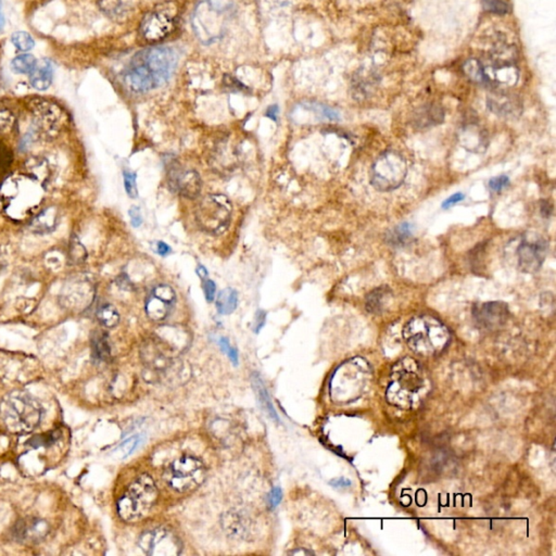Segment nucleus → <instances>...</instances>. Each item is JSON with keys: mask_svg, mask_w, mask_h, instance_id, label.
Segmentation results:
<instances>
[{"mask_svg": "<svg viewBox=\"0 0 556 556\" xmlns=\"http://www.w3.org/2000/svg\"><path fill=\"white\" fill-rule=\"evenodd\" d=\"M179 57L170 46L154 45L137 52L123 74L125 86L134 92H147L167 84L175 72Z\"/></svg>", "mask_w": 556, "mask_h": 556, "instance_id": "nucleus-1", "label": "nucleus"}, {"mask_svg": "<svg viewBox=\"0 0 556 556\" xmlns=\"http://www.w3.org/2000/svg\"><path fill=\"white\" fill-rule=\"evenodd\" d=\"M428 385L430 382L426 380L418 363L404 359L393 368V380L388 388V399L403 409L415 407L427 395Z\"/></svg>", "mask_w": 556, "mask_h": 556, "instance_id": "nucleus-2", "label": "nucleus"}, {"mask_svg": "<svg viewBox=\"0 0 556 556\" xmlns=\"http://www.w3.org/2000/svg\"><path fill=\"white\" fill-rule=\"evenodd\" d=\"M407 345L415 353L434 355L441 352L450 343L448 328L430 316H415L403 330Z\"/></svg>", "mask_w": 556, "mask_h": 556, "instance_id": "nucleus-3", "label": "nucleus"}, {"mask_svg": "<svg viewBox=\"0 0 556 556\" xmlns=\"http://www.w3.org/2000/svg\"><path fill=\"white\" fill-rule=\"evenodd\" d=\"M0 417L11 432H31L40 424L42 405L30 393L13 391L0 403Z\"/></svg>", "mask_w": 556, "mask_h": 556, "instance_id": "nucleus-4", "label": "nucleus"}, {"mask_svg": "<svg viewBox=\"0 0 556 556\" xmlns=\"http://www.w3.org/2000/svg\"><path fill=\"white\" fill-rule=\"evenodd\" d=\"M0 197L6 212L15 219H22L40 206L42 189L32 179L13 177L3 184Z\"/></svg>", "mask_w": 556, "mask_h": 556, "instance_id": "nucleus-5", "label": "nucleus"}, {"mask_svg": "<svg viewBox=\"0 0 556 556\" xmlns=\"http://www.w3.org/2000/svg\"><path fill=\"white\" fill-rule=\"evenodd\" d=\"M159 492L152 477L144 474L129 484L117 502V513L125 521H137L146 516L152 509Z\"/></svg>", "mask_w": 556, "mask_h": 556, "instance_id": "nucleus-6", "label": "nucleus"}, {"mask_svg": "<svg viewBox=\"0 0 556 556\" xmlns=\"http://www.w3.org/2000/svg\"><path fill=\"white\" fill-rule=\"evenodd\" d=\"M231 3L223 5L218 0H204L199 3L193 17L197 36L204 42H212L221 38Z\"/></svg>", "mask_w": 556, "mask_h": 556, "instance_id": "nucleus-7", "label": "nucleus"}, {"mask_svg": "<svg viewBox=\"0 0 556 556\" xmlns=\"http://www.w3.org/2000/svg\"><path fill=\"white\" fill-rule=\"evenodd\" d=\"M231 212L233 206L227 197L224 195H208L197 208V223L206 233L220 235L229 227Z\"/></svg>", "mask_w": 556, "mask_h": 556, "instance_id": "nucleus-8", "label": "nucleus"}, {"mask_svg": "<svg viewBox=\"0 0 556 556\" xmlns=\"http://www.w3.org/2000/svg\"><path fill=\"white\" fill-rule=\"evenodd\" d=\"M206 469L200 459L194 457H179L171 463L164 473V480L177 492H188L204 482Z\"/></svg>", "mask_w": 556, "mask_h": 556, "instance_id": "nucleus-9", "label": "nucleus"}, {"mask_svg": "<svg viewBox=\"0 0 556 556\" xmlns=\"http://www.w3.org/2000/svg\"><path fill=\"white\" fill-rule=\"evenodd\" d=\"M407 173L404 158L395 152H385L373 164L370 183L377 190H393L402 185Z\"/></svg>", "mask_w": 556, "mask_h": 556, "instance_id": "nucleus-10", "label": "nucleus"}, {"mask_svg": "<svg viewBox=\"0 0 556 556\" xmlns=\"http://www.w3.org/2000/svg\"><path fill=\"white\" fill-rule=\"evenodd\" d=\"M139 548L149 556H177L181 554V542L170 529H149L139 537Z\"/></svg>", "mask_w": 556, "mask_h": 556, "instance_id": "nucleus-11", "label": "nucleus"}, {"mask_svg": "<svg viewBox=\"0 0 556 556\" xmlns=\"http://www.w3.org/2000/svg\"><path fill=\"white\" fill-rule=\"evenodd\" d=\"M548 254V243L543 237L529 234L521 239L517 248V264L519 270L534 274L541 268Z\"/></svg>", "mask_w": 556, "mask_h": 556, "instance_id": "nucleus-12", "label": "nucleus"}, {"mask_svg": "<svg viewBox=\"0 0 556 556\" xmlns=\"http://www.w3.org/2000/svg\"><path fill=\"white\" fill-rule=\"evenodd\" d=\"M175 25V19L167 11H150L139 24V35L145 42L154 45L169 38L177 28Z\"/></svg>", "mask_w": 556, "mask_h": 556, "instance_id": "nucleus-13", "label": "nucleus"}, {"mask_svg": "<svg viewBox=\"0 0 556 556\" xmlns=\"http://www.w3.org/2000/svg\"><path fill=\"white\" fill-rule=\"evenodd\" d=\"M175 302L177 293L171 286H156L147 298L145 306L147 316L154 322H162L170 316Z\"/></svg>", "mask_w": 556, "mask_h": 556, "instance_id": "nucleus-14", "label": "nucleus"}, {"mask_svg": "<svg viewBox=\"0 0 556 556\" xmlns=\"http://www.w3.org/2000/svg\"><path fill=\"white\" fill-rule=\"evenodd\" d=\"M170 187L187 199H195L202 189V177L195 170H181L170 174Z\"/></svg>", "mask_w": 556, "mask_h": 556, "instance_id": "nucleus-15", "label": "nucleus"}, {"mask_svg": "<svg viewBox=\"0 0 556 556\" xmlns=\"http://www.w3.org/2000/svg\"><path fill=\"white\" fill-rule=\"evenodd\" d=\"M48 532H49V525L47 524V521L35 517L21 519L13 529V538L23 543L40 541L47 536Z\"/></svg>", "mask_w": 556, "mask_h": 556, "instance_id": "nucleus-16", "label": "nucleus"}, {"mask_svg": "<svg viewBox=\"0 0 556 556\" xmlns=\"http://www.w3.org/2000/svg\"><path fill=\"white\" fill-rule=\"evenodd\" d=\"M509 316L505 303L488 302L477 306L474 310V318L477 324L486 329H493L503 325Z\"/></svg>", "mask_w": 556, "mask_h": 556, "instance_id": "nucleus-17", "label": "nucleus"}, {"mask_svg": "<svg viewBox=\"0 0 556 556\" xmlns=\"http://www.w3.org/2000/svg\"><path fill=\"white\" fill-rule=\"evenodd\" d=\"M445 120V111L438 104H425L418 108L413 115V125L416 129H430L441 124Z\"/></svg>", "mask_w": 556, "mask_h": 556, "instance_id": "nucleus-18", "label": "nucleus"}, {"mask_svg": "<svg viewBox=\"0 0 556 556\" xmlns=\"http://www.w3.org/2000/svg\"><path fill=\"white\" fill-rule=\"evenodd\" d=\"M486 104L493 113L501 117H517L521 111V102L507 95H492L486 100Z\"/></svg>", "mask_w": 556, "mask_h": 556, "instance_id": "nucleus-19", "label": "nucleus"}, {"mask_svg": "<svg viewBox=\"0 0 556 556\" xmlns=\"http://www.w3.org/2000/svg\"><path fill=\"white\" fill-rule=\"evenodd\" d=\"M391 295L393 293L387 287L374 289L365 299V308L372 314H382L389 306Z\"/></svg>", "mask_w": 556, "mask_h": 556, "instance_id": "nucleus-20", "label": "nucleus"}, {"mask_svg": "<svg viewBox=\"0 0 556 556\" xmlns=\"http://www.w3.org/2000/svg\"><path fill=\"white\" fill-rule=\"evenodd\" d=\"M30 75L31 86L40 92H44L51 86L54 69L50 63H46L42 67H36Z\"/></svg>", "mask_w": 556, "mask_h": 556, "instance_id": "nucleus-21", "label": "nucleus"}, {"mask_svg": "<svg viewBox=\"0 0 556 556\" xmlns=\"http://www.w3.org/2000/svg\"><path fill=\"white\" fill-rule=\"evenodd\" d=\"M216 310L220 314L229 316L236 310L238 304V293L235 289L225 288L220 291L215 301Z\"/></svg>", "mask_w": 556, "mask_h": 556, "instance_id": "nucleus-22", "label": "nucleus"}, {"mask_svg": "<svg viewBox=\"0 0 556 556\" xmlns=\"http://www.w3.org/2000/svg\"><path fill=\"white\" fill-rule=\"evenodd\" d=\"M413 237V226L410 223H402L388 231L386 241L390 246L403 247L409 243Z\"/></svg>", "mask_w": 556, "mask_h": 556, "instance_id": "nucleus-23", "label": "nucleus"}, {"mask_svg": "<svg viewBox=\"0 0 556 556\" xmlns=\"http://www.w3.org/2000/svg\"><path fill=\"white\" fill-rule=\"evenodd\" d=\"M38 67V60L30 54L17 56L11 61V70L17 74H31Z\"/></svg>", "mask_w": 556, "mask_h": 556, "instance_id": "nucleus-24", "label": "nucleus"}, {"mask_svg": "<svg viewBox=\"0 0 556 556\" xmlns=\"http://www.w3.org/2000/svg\"><path fill=\"white\" fill-rule=\"evenodd\" d=\"M92 351L95 358L100 361H107L111 355L109 341L104 333H96L92 337Z\"/></svg>", "mask_w": 556, "mask_h": 556, "instance_id": "nucleus-25", "label": "nucleus"}, {"mask_svg": "<svg viewBox=\"0 0 556 556\" xmlns=\"http://www.w3.org/2000/svg\"><path fill=\"white\" fill-rule=\"evenodd\" d=\"M463 71H464L469 80L473 81V82L478 83V84H486L484 67H482L480 61H477L475 59L467 60L466 63L463 65Z\"/></svg>", "mask_w": 556, "mask_h": 556, "instance_id": "nucleus-26", "label": "nucleus"}, {"mask_svg": "<svg viewBox=\"0 0 556 556\" xmlns=\"http://www.w3.org/2000/svg\"><path fill=\"white\" fill-rule=\"evenodd\" d=\"M97 318L104 327L113 328L119 324L120 314L111 304H104L97 311Z\"/></svg>", "mask_w": 556, "mask_h": 556, "instance_id": "nucleus-27", "label": "nucleus"}, {"mask_svg": "<svg viewBox=\"0 0 556 556\" xmlns=\"http://www.w3.org/2000/svg\"><path fill=\"white\" fill-rule=\"evenodd\" d=\"M100 8L111 17H122L126 13L127 5L123 0H99Z\"/></svg>", "mask_w": 556, "mask_h": 556, "instance_id": "nucleus-28", "label": "nucleus"}, {"mask_svg": "<svg viewBox=\"0 0 556 556\" xmlns=\"http://www.w3.org/2000/svg\"><path fill=\"white\" fill-rule=\"evenodd\" d=\"M11 42L17 50L23 52L30 51L35 46V40H33L32 36L23 31L13 33L11 36Z\"/></svg>", "mask_w": 556, "mask_h": 556, "instance_id": "nucleus-29", "label": "nucleus"}, {"mask_svg": "<svg viewBox=\"0 0 556 556\" xmlns=\"http://www.w3.org/2000/svg\"><path fill=\"white\" fill-rule=\"evenodd\" d=\"M461 140H462L463 145L466 147L467 149L472 150V152H480V147H484V144H486L484 136L477 131H475V132H473V131H469L468 132L467 131L464 134H462Z\"/></svg>", "mask_w": 556, "mask_h": 556, "instance_id": "nucleus-30", "label": "nucleus"}, {"mask_svg": "<svg viewBox=\"0 0 556 556\" xmlns=\"http://www.w3.org/2000/svg\"><path fill=\"white\" fill-rule=\"evenodd\" d=\"M303 106H304L306 109L316 112L320 117L330 120V121H337V120H339V117H341V115H339V113H338L336 110L327 107L325 104H303Z\"/></svg>", "mask_w": 556, "mask_h": 556, "instance_id": "nucleus-31", "label": "nucleus"}, {"mask_svg": "<svg viewBox=\"0 0 556 556\" xmlns=\"http://www.w3.org/2000/svg\"><path fill=\"white\" fill-rule=\"evenodd\" d=\"M142 438L140 436H134V437L129 438L126 441L123 442L119 447V453H121L122 459L129 457L132 455L133 452L142 443Z\"/></svg>", "mask_w": 556, "mask_h": 556, "instance_id": "nucleus-32", "label": "nucleus"}, {"mask_svg": "<svg viewBox=\"0 0 556 556\" xmlns=\"http://www.w3.org/2000/svg\"><path fill=\"white\" fill-rule=\"evenodd\" d=\"M124 177V186L125 191L131 198H137L138 196V189H137V175L134 172L124 171L123 173Z\"/></svg>", "mask_w": 556, "mask_h": 556, "instance_id": "nucleus-33", "label": "nucleus"}, {"mask_svg": "<svg viewBox=\"0 0 556 556\" xmlns=\"http://www.w3.org/2000/svg\"><path fill=\"white\" fill-rule=\"evenodd\" d=\"M486 10L493 13H507L509 5L504 0H484Z\"/></svg>", "mask_w": 556, "mask_h": 556, "instance_id": "nucleus-34", "label": "nucleus"}, {"mask_svg": "<svg viewBox=\"0 0 556 556\" xmlns=\"http://www.w3.org/2000/svg\"><path fill=\"white\" fill-rule=\"evenodd\" d=\"M220 345H221L222 351L227 354L231 361H233L234 364H237L238 363V354H237V351L229 345V341L226 338H221L220 339Z\"/></svg>", "mask_w": 556, "mask_h": 556, "instance_id": "nucleus-35", "label": "nucleus"}, {"mask_svg": "<svg viewBox=\"0 0 556 556\" xmlns=\"http://www.w3.org/2000/svg\"><path fill=\"white\" fill-rule=\"evenodd\" d=\"M509 177L502 175V177H494V179H490L489 188L493 191H500L505 188V187L509 186Z\"/></svg>", "mask_w": 556, "mask_h": 556, "instance_id": "nucleus-36", "label": "nucleus"}, {"mask_svg": "<svg viewBox=\"0 0 556 556\" xmlns=\"http://www.w3.org/2000/svg\"><path fill=\"white\" fill-rule=\"evenodd\" d=\"M281 498H283V492H281V488L276 486L268 493V507H271V509H275L278 504L281 503Z\"/></svg>", "mask_w": 556, "mask_h": 556, "instance_id": "nucleus-37", "label": "nucleus"}, {"mask_svg": "<svg viewBox=\"0 0 556 556\" xmlns=\"http://www.w3.org/2000/svg\"><path fill=\"white\" fill-rule=\"evenodd\" d=\"M129 215L131 218V223H132L133 227L137 229V227L142 225L144 220H142V211H140L139 206H134L129 208Z\"/></svg>", "mask_w": 556, "mask_h": 556, "instance_id": "nucleus-38", "label": "nucleus"}, {"mask_svg": "<svg viewBox=\"0 0 556 556\" xmlns=\"http://www.w3.org/2000/svg\"><path fill=\"white\" fill-rule=\"evenodd\" d=\"M204 295L208 302H212L215 299L216 286L213 281L204 279Z\"/></svg>", "mask_w": 556, "mask_h": 556, "instance_id": "nucleus-39", "label": "nucleus"}, {"mask_svg": "<svg viewBox=\"0 0 556 556\" xmlns=\"http://www.w3.org/2000/svg\"><path fill=\"white\" fill-rule=\"evenodd\" d=\"M465 196L461 193H457V194L452 195L451 197L445 200L443 204H442V208H449L450 206H455V204H459V202H462L464 200Z\"/></svg>", "mask_w": 556, "mask_h": 556, "instance_id": "nucleus-40", "label": "nucleus"}, {"mask_svg": "<svg viewBox=\"0 0 556 556\" xmlns=\"http://www.w3.org/2000/svg\"><path fill=\"white\" fill-rule=\"evenodd\" d=\"M266 314L264 311L260 310L256 314V323H254V332L258 333L261 328L263 327L265 324Z\"/></svg>", "mask_w": 556, "mask_h": 556, "instance_id": "nucleus-41", "label": "nucleus"}, {"mask_svg": "<svg viewBox=\"0 0 556 556\" xmlns=\"http://www.w3.org/2000/svg\"><path fill=\"white\" fill-rule=\"evenodd\" d=\"M156 254H160L161 256H167V254H171V247L167 246V243L163 241H158L156 247Z\"/></svg>", "mask_w": 556, "mask_h": 556, "instance_id": "nucleus-42", "label": "nucleus"}, {"mask_svg": "<svg viewBox=\"0 0 556 556\" xmlns=\"http://www.w3.org/2000/svg\"><path fill=\"white\" fill-rule=\"evenodd\" d=\"M265 115L270 117V119L273 120V121H276L278 115L277 106H271V107H268V110H266Z\"/></svg>", "mask_w": 556, "mask_h": 556, "instance_id": "nucleus-43", "label": "nucleus"}, {"mask_svg": "<svg viewBox=\"0 0 556 556\" xmlns=\"http://www.w3.org/2000/svg\"><path fill=\"white\" fill-rule=\"evenodd\" d=\"M552 212V206L548 202H543L541 204V213L542 215L549 216Z\"/></svg>", "mask_w": 556, "mask_h": 556, "instance_id": "nucleus-44", "label": "nucleus"}, {"mask_svg": "<svg viewBox=\"0 0 556 556\" xmlns=\"http://www.w3.org/2000/svg\"><path fill=\"white\" fill-rule=\"evenodd\" d=\"M330 484H333L334 486H349L351 484L350 480H343V478H341V480H333V482H330Z\"/></svg>", "mask_w": 556, "mask_h": 556, "instance_id": "nucleus-45", "label": "nucleus"}, {"mask_svg": "<svg viewBox=\"0 0 556 556\" xmlns=\"http://www.w3.org/2000/svg\"><path fill=\"white\" fill-rule=\"evenodd\" d=\"M197 274H198L199 277H202V279H206L208 277V271H206V268L204 266L199 265L197 268Z\"/></svg>", "mask_w": 556, "mask_h": 556, "instance_id": "nucleus-46", "label": "nucleus"}, {"mask_svg": "<svg viewBox=\"0 0 556 556\" xmlns=\"http://www.w3.org/2000/svg\"><path fill=\"white\" fill-rule=\"evenodd\" d=\"M1 0H0V31H3V26H5V15H3V10H1Z\"/></svg>", "mask_w": 556, "mask_h": 556, "instance_id": "nucleus-47", "label": "nucleus"}]
</instances>
